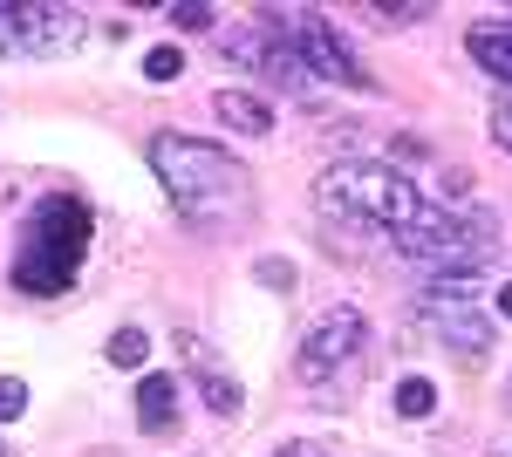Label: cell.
Here are the masks:
<instances>
[{"label":"cell","mask_w":512,"mask_h":457,"mask_svg":"<svg viewBox=\"0 0 512 457\" xmlns=\"http://www.w3.org/2000/svg\"><path fill=\"white\" fill-rule=\"evenodd\" d=\"M151 171L164 178L178 219L198 232H226L246 219L253 205V178L239 171L219 144H198V137H178V130H158L151 137Z\"/></svg>","instance_id":"obj_1"},{"label":"cell","mask_w":512,"mask_h":457,"mask_svg":"<svg viewBox=\"0 0 512 457\" xmlns=\"http://www.w3.org/2000/svg\"><path fill=\"white\" fill-rule=\"evenodd\" d=\"M89 205H82L76 191H48L35 212H28V226H21V253H14V287L28 294V301H55V294H69L76 287L82 260H89Z\"/></svg>","instance_id":"obj_2"},{"label":"cell","mask_w":512,"mask_h":457,"mask_svg":"<svg viewBox=\"0 0 512 457\" xmlns=\"http://www.w3.org/2000/svg\"><path fill=\"white\" fill-rule=\"evenodd\" d=\"M321 212L383 226L396 239V232H417L437 205L390 164H335V171H321Z\"/></svg>","instance_id":"obj_3"},{"label":"cell","mask_w":512,"mask_h":457,"mask_svg":"<svg viewBox=\"0 0 512 457\" xmlns=\"http://www.w3.org/2000/svg\"><path fill=\"white\" fill-rule=\"evenodd\" d=\"M492 239H499V226L478 205H437L417 232H396V253L437 280H472L492 260Z\"/></svg>","instance_id":"obj_4"},{"label":"cell","mask_w":512,"mask_h":457,"mask_svg":"<svg viewBox=\"0 0 512 457\" xmlns=\"http://www.w3.org/2000/svg\"><path fill=\"white\" fill-rule=\"evenodd\" d=\"M362 355H369V321L355 307H335V314H321L315 328H308V342L294 355V376L308 382V389H321V396H355Z\"/></svg>","instance_id":"obj_5"},{"label":"cell","mask_w":512,"mask_h":457,"mask_svg":"<svg viewBox=\"0 0 512 457\" xmlns=\"http://www.w3.org/2000/svg\"><path fill=\"white\" fill-rule=\"evenodd\" d=\"M82 21L76 7H48V0H0V55L14 62H41V55H69L82 48Z\"/></svg>","instance_id":"obj_6"},{"label":"cell","mask_w":512,"mask_h":457,"mask_svg":"<svg viewBox=\"0 0 512 457\" xmlns=\"http://www.w3.org/2000/svg\"><path fill=\"white\" fill-rule=\"evenodd\" d=\"M417 321L431 328L444 348H458V355H492V314L472 301V280H431L424 294H417Z\"/></svg>","instance_id":"obj_7"},{"label":"cell","mask_w":512,"mask_h":457,"mask_svg":"<svg viewBox=\"0 0 512 457\" xmlns=\"http://www.w3.org/2000/svg\"><path fill=\"white\" fill-rule=\"evenodd\" d=\"M280 21V35H287V48L315 69V76H328V82H349V89H376L369 82V69L349 55V41L328 28V14H315V7H267Z\"/></svg>","instance_id":"obj_8"},{"label":"cell","mask_w":512,"mask_h":457,"mask_svg":"<svg viewBox=\"0 0 512 457\" xmlns=\"http://www.w3.org/2000/svg\"><path fill=\"white\" fill-rule=\"evenodd\" d=\"M178 348H185V362H192V376H198V389H205V403H212L219 417H239V382H233V376H219L212 348L198 342V335H185V328H178Z\"/></svg>","instance_id":"obj_9"},{"label":"cell","mask_w":512,"mask_h":457,"mask_svg":"<svg viewBox=\"0 0 512 457\" xmlns=\"http://www.w3.org/2000/svg\"><path fill=\"white\" fill-rule=\"evenodd\" d=\"M212 110H219V123H233V130H246V137H267V130H274V110H267L253 89H219Z\"/></svg>","instance_id":"obj_10"},{"label":"cell","mask_w":512,"mask_h":457,"mask_svg":"<svg viewBox=\"0 0 512 457\" xmlns=\"http://www.w3.org/2000/svg\"><path fill=\"white\" fill-rule=\"evenodd\" d=\"M171 410H178V382L171 376L137 382V423H144V430H171Z\"/></svg>","instance_id":"obj_11"},{"label":"cell","mask_w":512,"mask_h":457,"mask_svg":"<svg viewBox=\"0 0 512 457\" xmlns=\"http://www.w3.org/2000/svg\"><path fill=\"white\" fill-rule=\"evenodd\" d=\"M472 62L492 69L499 82H512V28H472Z\"/></svg>","instance_id":"obj_12"},{"label":"cell","mask_w":512,"mask_h":457,"mask_svg":"<svg viewBox=\"0 0 512 457\" xmlns=\"http://www.w3.org/2000/svg\"><path fill=\"white\" fill-rule=\"evenodd\" d=\"M431 410H437V382L431 376H403V382H396V417L424 423Z\"/></svg>","instance_id":"obj_13"},{"label":"cell","mask_w":512,"mask_h":457,"mask_svg":"<svg viewBox=\"0 0 512 457\" xmlns=\"http://www.w3.org/2000/svg\"><path fill=\"white\" fill-rule=\"evenodd\" d=\"M103 355H110V369H144L151 362V342H144V328H117Z\"/></svg>","instance_id":"obj_14"},{"label":"cell","mask_w":512,"mask_h":457,"mask_svg":"<svg viewBox=\"0 0 512 457\" xmlns=\"http://www.w3.org/2000/svg\"><path fill=\"white\" fill-rule=\"evenodd\" d=\"M178 69H185V48H178V41L144 48V76H151V82H178Z\"/></svg>","instance_id":"obj_15"},{"label":"cell","mask_w":512,"mask_h":457,"mask_svg":"<svg viewBox=\"0 0 512 457\" xmlns=\"http://www.w3.org/2000/svg\"><path fill=\"white\" fill-rule=\"evenodd\" d=\"M28 417V389H21V376H0V423H21Z\"/></svg>","instance_id":"obj_16"},{"label":"cell","mask_w":512,"mask_h":457,"mask_svg":"<svg viewBox=\"0 0 512 457\" xmlns=\"http://www.w3.org/2000/svg\"><path fill=\"white\" fill-rule=\"evenodd\" d=\"M260 280H267L274 294H294V267H287V260H260Z\"/></svg>","instance_id":"obj_17"},{"label":"cell","mask_w":512,"mask_h":457,"mask_svg":"<svg viewBox=\"0 0 512 457\" xmlns=\"http://www.w3.org/2000/svg\"><path fill=\"white\" fill-rule=\"evenodd\" d=\"M171 21H178V28H212L219 14H212L205 0H192V7H171Z\"/></svg>","instance_id":"obj_18"},{"label":"cell","mask_w":512,"mask_h":457,"mask_svg":"<svg viewBox=\"0 0 512 457\" xmlns=\"http://www.w3.org/2000/svg\"><path fill=\"white\" fill-rule=\"evenodd\" d=\"M376 14H383V21H424V14H431V7H424V0H410V7H403V0H383V7H376Z\"/></svg>","instance_id":"obj_19"},{"label":"cell","mask_w":512,"mask_h":457,"mask_svg":"<svg viewBox=\"0 0 512 457\" xmlns=\"http://www.w3.org/2000/svg\"><path fill=\"white\" fill-rule=\"evenodd\" d=\"M492 137L512 151V103H499V110H492Z\"/></svg>","instance_id":"obj_20"},{"label":"cell","mask_w":512,"mask_h":457,"mask_svg":"<svg viewBox=\"0 0 512 457\" xmlns=\"http://www.w3.org/2000/svg\"><path fill=\"white\" fill-rule=\"evenodd\" d=\"M492 314H499V321H512V280L499 287V294H492Z\"/></svg>","instance_id":"obj_21"},{"label":"cell","mask_w":512,"mask_h":457,"mask_svg":"<svg viewBox=\"0 0 512 457\" xmlns=\"http://www.w3.org/2000/svg\"><path fill=\"white\" fill-rule=\"evenodd\" d=\"M274 457H321L315 444H287V451H274Z\"/></svg>","instance_id":"obj_22"},{"label":"cell","mask_w":512,"mask_h":457,"mask_svg":"<svg viewBox=\"0 0 512 457\" xmlns=\"http://www.w3.org/2000/svg\"><path fill=\"white\" fill-rule=\"evenodd\" d=\"M0 457H7V451H0Z\"/></svg>","instance_id":"obj_23"}]
</instances>
